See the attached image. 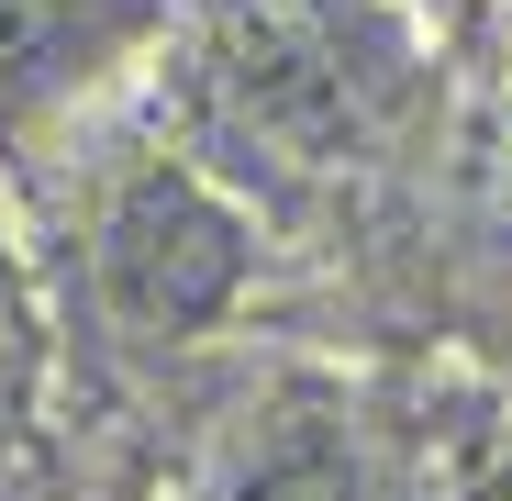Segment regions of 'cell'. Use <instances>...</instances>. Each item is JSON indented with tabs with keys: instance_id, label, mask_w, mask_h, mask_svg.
Instances as JSON below:
<instances>
[{
	"instance_id": "cell-1",
	"label": "cell",
	"mask_w": 512,
	"mask_h": 501,
	"mask_svg": "<svg viewBox=\"0 0 512 501\" xmlns=\"http://www.w3.org/2000/svg\"><path fill=\"white\" fill-rule=\"evenodd\" d=\"M201 101L212 134L323 179L390 145L401 123V45L357 0H223L212 45H201Z\"/></svg>"
},
{
	"instance_id": "cell-2",
	"label": "cell",
	"mask_w": 512,
	"mask_h": 501,
	"mask_svg": "<svg viewBox=\"0 0 512 501\" xmlns=\"http://www.w3.org/2000/svg\"><path fill=\"white\" fill-rule=\"evenodd\" d=\"M256 290V223L245 201L179 145L112 156L78 201V301L112 346H201Z\"/></svg>"
},
{
	"instance_id": "cell-3",
	"label": "cell",
	"mask_w": 512,
	"mask_h": 501,
	"mask_svg": "<svg viewBox=\"0 0 512 501\" xmlns=\"http://www.w3.org/2000/svg\"><path fill=\"white\" fill-rule=\"evenodd\" d=\"M179 0H0V167L56 156L167 56Z\"/></svg>"
},
{
	"instance_id": "cell-4",
	"label": "cell",
	"mask_w": 512,
	"mask_h": 501,
	"mask_svg": "<svg viewBox=\"0 0 512 501\" xmlns=\"http://www.w3.org/2000/svg\"><path fill=\"white\" fill-rule=\"evenodd\" d=\"M212 501H357L346 424L334 412H268V435H245Z\"/></svg>"
},
{
	"instance_id": "cell-5",
	"label": "cell",
	"mask_w": 512,
	"mask_h": 501,
	"mask_svg": "<svg viewBox=\"0 0 512 501\" xmlns=\"http://www.w3.org/2000/svg\"><path fill=\"white\" fill-rule=\"evenodd\" d=\"M34 357H45V290H34V245L12 201H0V379H23Z\"/></svg>"
}]
</instances>
